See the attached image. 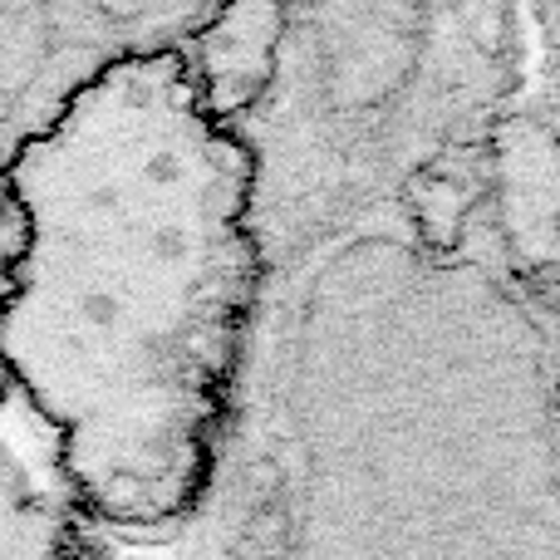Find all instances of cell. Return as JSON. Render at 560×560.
Instances as JSON below:
<instances>
[{
    "instance_id": "4",
    "label": "cell",
    "mask_w": 560,
    "mask_h": 560,
    "mask_svg": "<svg viewBox=\"0 0 560 560\" xmlns=\"http://www.w3.org/2000/svg\"><path fill=\"white\" fill-rule=\"evenodd\" d=\"M242 560H246V556H242Z\"/></svg>"
},
{
    "instance_id": "3",
    "label": "cell",
    "mask_w": 560,
    "mask_h": 560,
    "mask_svg": "<svg viewBox=\"0 0 560 560\" xmlns=\"http://www.w3.org/2000/svg\"><path fill=\"white\" fill-rule=\"evenodd\" d=\"M59 560H89V556H59Z\"/></svg>"
},
{
    "instance_id": "1",
    "label": "cell",
    "mask_w": 560,
    "mask_h": 560,
    "mask_svg": "<svg viewBox=\"0 0 560 560\" xmlns=\"http://www.w3.org/2000/svg\"><path fill=\"white\" fill-rule=\"evenodd\" d=\"M246 560H266V556H280L290 546V526H285V512L280 506H256L252 522H246Z\"/></svg>"
},
{
    "instance_id": "2",
    "label": "cell",
    "mask_w": 560,
    "mask_h": 560,
    "mask_svg": "<svg viewBox=\"0 0 560 560\" xmlns=\"http://www.w3.org/2000/svg\"><path fill=\"white\" fill-rule=\"evenodd\" d=\"M0 398H5V374H0Z\"/></svg>"
}]
</instances>
